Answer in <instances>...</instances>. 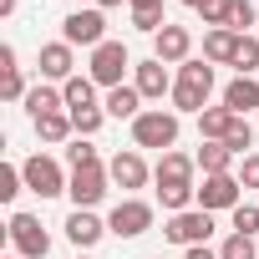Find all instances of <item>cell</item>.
<instances>
[{"label": "cell", "instance_id": "1", "mask_svg": "<svg viewBox=\"0 0 259 259\" xmlns=\"http://www.w3.org/2000/svg\"><path fill=\"white\" fill-rule=\"evenodd\" d=\"M208 92H213V66L208 61H183V71L173 81V107L178 112H203Z\"/></svg>", "mask_w": 259, "mask_h": 259}, {"label": "cell", "instance_id": "2", "mask_svg": "<svg viewBox=\"0 0 259 259\" xmlns=\"http://www.w3.org/2000/svg\"><path fill=\"white\" fill-rule=\"evenodd\" d=\"M133 143L138 148H173L178 143V112H163V107H153V112H143V117H133Z\"/></svg>", "mask_w": 259, "mask_h": 259}, {"label": "cell", "instance_id": "3", "mask_svg": "<svg viewBox=\"0 0 259 259\" xmlns=\"http://www.w3.org/2000/svg\"><path fill=\"white\" fill-rule=\"evenodd\" d=\"M208 234H213V213H208V208H183V213H173V219L163 224V239H173V244H183V249L208 244Z\"/></svg>", "mask_w": 259, "mask_h": 259}, {"label": "cell", "instance_id": "4", "mask_svg": "<svg viewBox=\"0 0 259 259\" xmlns=\"http://www.w3.org/2000/svg\"><path fill=\"white\" fill-rule=\"evenodd\" d=\"M127 66H133V56H127L122 41H102V46L92 51V81L107 87V92L122 87V71H127Z\"/></svg>", "mask_w": 259, "mask_h": 259}, {"label": "cell", "instance_id": "5", "mask_svg": "<svg viewBox=\"0 0 259 259\" xmlns=\"http://www.w3.org/2000/svg\"><path fill=\"white\" fill-rule=\"evenodd\" d=\"M61 41L66 46H102L107 41V16L102 11H71L66 21H61Z\"/></svg>", "mask_w": 259, "mask_h": 259}, {"label": "cell", "instance_id": "6", "mask_svg": "<svg viewBox=\"0 0 259 259\" xmlns=\"http://www.w3.org/2000/svg\"><path fill=\"white\" fill-rule=\"evenodd\" d=\"M21 173H26V188H31V193H41V198H56V193H66V183H71V178L61 173V163H56V158H41V153H36V158H26V163H21Z\"/></svg>", "mask_w": 259, "mask_h": 259}, {"label": "cell", "instance_id": "7", "mask_svg": "<svg viewBox=\"0 0 259 259\" xmlns=\"http://www.w3.org/2000/svg\"><path fill=\"white\" fill-rule=\"evenodd\" d=\"M6 234H11V244H16L21 259H46V254H51V234H46L41 219H31V213H16Z\"/></svg>", "mask_w": 259, "mask_h": 259}, {"label": "cell", "instance_id": "8", "mask_svg": "<svg viewBox=\"0 0 259 259\" xmlns=\"http://www.w3.org/2000/svg\"><path fill=\"white\" fill-rule=\"evenodd\" d=\"M153 229V208L143 203V198H122L112 213H107V234H117V239H138V234H148Z\"/></svg>", "mask_w": 259, "mask_h": 259}, {"label": "cell", "instance_id": "9", "mask_svg": "<svg viewBox=\"0 0 259 259\" xmlns=\"http://www.w3.org/2000/svg\"><path fill=\"white\" fill-rule=\"evenodd\" d=\"M239 193H244V183H239L234 173H208V178H203V188H198V208H208V213L229 208V213H234V208L244 203Z\"/></svg>", "mask_w": 259, "mask_h": 259}, {"label": "cell", "instance_id": "10", "mask_svg": "<svg viewBox=\"0 0 259 259\" xmlns=\"http://www.w3.org/2000/svg\"><path fill=\"white\" fill-rule=\"evenodd\" d=\"M107 168L102 163H92V168H71V183H66V193H71V203L76 208H92V203H102V193H107Z\"/></svg>", "mask_w": 259, "mask_h": 259}, {"label": "cell", "instance_id": "11", "mask_svg": "<svg viewBox=\"0 0 259 259\" xmlns=\"http://www.w3.org/2000/svg\"><path fill=\"white\" fill-rule=\"evenodd\" d=\"M188 51H193V36H188L183 26H163V31L153 36V56H158L163 66H173V61H188Z\"/></svg>", "mask_w": 259, "mask_h": 259}, {"label": "cell", "instance_id": "12", "mask_svg": "<svg viewBox=\"0 0 259 259\" xmlns=\"http://www.w3.org/2000/svg\"><path fill=\"white\" fill-rule=\"evenodd\" d=\"M133 71H138V81H133V87H138L143 97H153V102H163V92H173V76H168V66H163L158 56H153V61H138Z\"/></svg>", "mask_w": 259, "mask_h": 259}, {"label": "cell", "instance_id": "13", "mask_svg": "<svg viewBox=\"0 0 259 259\" xmlns=\"http://www.w3.org/2000/svg\"><path fill=\"white\" fill-rule=\"evenodd\" d=\"M102 234H107V224H102L92 208H71V219H66V239H71L76 249H92Z\"/></svg>", "mask_w": 259, "mask_h": 259}, {"label": "cell", "instance_id": "14", "mask_svg": "<svg viewBox=\"0 0 259 259\" xmlns=\"http://www.w3.org/2000/svg\"><path fill=\"white\" fill-rule=\"evenodd\" d=\"M224 107H229L234 117H249V112L259 107V81H254V76H234V81L224 87Z\"/></svg>", "mask_w": 259, "mask_h": 259}, {"label": "cell", "instance_id": "15", "mask_svg": "<svg viewBox=\"0 0 259 259\" xmlns=\"http://www.w3.org/2000/svg\"><path fill=\"white\" fill-rule=\"evenodd\" d=\"M107 173H112L117 188H143V183H148V163H143L138 153H117V158L107 163Z\"/></svg>", "mask_w": 259, "mask_h": 259}, {"label": "cell", "instance_id": "16", "mask_svg": "<svg viewBox=\"0 0 259 259\" xmlns=\"http://www.w3.org/2000/svg\"><path fill=\"white\" fill-rule=\"evenodd\" d=\"M41 76L46 81H71V46L66 41H51V46H41Z\"/></svg>", "mask_w": 259, "mask_h": 259}, {"label": "cell", "instance_id": "17", "mask_svg": "<svg viewBox=\"0 0 259 259\" xmlns=\"http://www.w3.org/2000/svg\"><path fill=\"white\" fill-rule=\"evenodd\" d=\"M193 168H198V158H188V153H163V163H158V183H193Z\"/></svg>", "mask_w": 259, "mask_h": 259}, {"label": "cell", "instance_id": "18", "mask_svg": "<svg viewBox=\"0 0 259 259\" xmlns=\"http://www.w3.org/2000/svg\"><path fill=\"white\" fill-rule=\"evenodd\" d=\"M229 127H234V112H229V107H203V112H198V133H203V143H224Z\"/></svg>", "mask_w": 259, "mask_h": 259}, {"label": "cell", "instance_id": "19", "mask_svg": "<svg viewBox=\"0 0 259 259\" xmlns=\"http://www.w3.org/2000/svg\"><path fill=\"white\" fill-rule=\"evenodd\" d=\"M234 51H239V36H234V31H208V36H203V61L234 66Z\"/></svg>", "mask_w": 259, "mask_h": 259}, {"label": "cell", "instance_id": "20", "mask_svg": "<svg viewBox=\"0 0 259 259\" xmlns=\"http://www.w3.org/2000/svg\"><path fill=\"white\" fill-rule=\"evenodd\" d=\"M143 92L138 87H112L107 92V117H143Z\"/></svg>", "mask_w": 259, "mask_h": 259}, {"label": "cell", "instance_id": "21", "mask_svg": "<svg viewBox=\"0 0 259 259\" xmlns=\"http://www.w3.org/2000/svg\"><path fill=\"white\" fill-rule=\"evenodd\" d=\"M61 107H66V97H61L56 87H31V92H26V112H31V117H51V112H61Z\"/></svg>", "mask_w": 259, "mask_h": 259}, {"label": "cell", "instance_id": "22", "mask_svg": "<svg viewBox=\"0 0 259 259\" xmlns=\"http://www.w3.org/2000/svg\"><path fill=\"white\" fill-rule=\"evenodd\" d=\"M76 133V122L66 117V112H51V117H36V138L41 143H66Z\"/></svg>", "mask_w": 259, "mask_h": 259}, {"label": "cell", "instance_id": "23", "mask_svg": "<svg viewBox=\"0 0 259 259\" xmlns=\"http://www.w3.org/2000/svg\"><path fill=\"white\" fill-rule=\"evenodd\" d=\"M229 163H234V148H229V143H203V148H198L203 178H208V173H229Z\"/></svg>", "mask_w": 259, "mask_h": 259}, {"label": "cell", "instance_id": "24", "mask_svg": "<svg viewBox=\"0 0 259 259\" xmlns=\"http://www.w3.org/2000/svg\"><path fill=\"white\" fill-rule=\"evenodd\" d=\"M61 97H66V107H71V112H87V107H92V97H97V81H92V76H71V81L61 87Z\"/></svg>", "mask_w": 259, "mask_h": 259}, {"label": "cell", "instance_id": "25", "mask_svg": "<svg viewBox=\"0 0 259 259\" xmlns=\"http://www.w3.org/2000/svg\"><path fill=\"white\" fill-rule=\"evenodd\" d=\"M158 198H163L168 213H183V208L198 198V188H193V183H158Z\"/></svg>", "mask_w": 259, "mask_h": 259}, {"label": "cell", "instance_id": "26", "mask_svg": "<svg viewBox=\"0 0 259 259\" xmlns=\"http://www.w3.org/2000/svg\"><path fill=\"white\" fill-rule=\"evenodd\" d=\"M133 26H138V31H148V36H158V31L168 26L163 0H153V6H133Z\"/></svg>", "mask_w": 259, "mask_h": 259}, {"label": "cell", "instance_id": "27", "mask_svg": "<svg viewBox=\"0 0 259 259\" xmlns=\"http://www.w3.org/2000/svg\"><path fill=\"white\" fill-rule=\"evenodd\" d=\"M249 26H254V0H229V31L249 36Z\"/></svg>", "mask_w": 259, "mask_h": 259}, {"label": "cell", "instance_id": "28", "mask_svg": "<svg viewBox=\"0 0 259 259\" xmlns=\"http://www.w3.org/2000/svg\"><path fill=\"white\" fill-rule=\"evenodd\" d=\"M234 66H239V76H249V71L259 66V36H239V51H234Z\"/></svg>", "mask_w": 259, "mask_h": 259}, {"label": "cell", "instance_id": "29", "mask_svg": "<svg viewBox=\"0 0 259 259\" xmlns=\"http://www.w3.org/2000/svg\"><path fill=\"white\" fill-rule=\"evenodd\" d=\"M224 143L234 148V158H244V148H254V127H249V117H234V127H229Z\"/></svg>", "mask_w": 259, "mask_h": 259}, {"label": "cell", "instance_id": "30", "mask_svg": "<svg viewBox=\"0 0 259 259\" xmlns=\"http://www.w3.org/2000/svg\"><path fill=\"white\" fill-rule=\"evenodd\" d=\"M259 249H254V239L249 234H229L224 239V249H219V259H254Z\"/></svg>", "mask_w": 259, "mask_h": 259}, {"label": "cell", "instance_id": "31", "mask_svg": "<svg viewBox=\"0 0 259 259\" xmlns=\"http://www.w3.org/2000/svg\"><path fill=\"white\" fill-rule=\"evenodd\" d=\"M198 16H203V26L229 31V0H203V6H198Z\"/></svg>", "mask_w": 259, "mask_h": 259}, {"label": "cell", "instance_id": "32", "mask_svg": "<svg viewBox=\"0 0 259 259\" xmlns=\"http://www.w3.org/2000/svg\"><path fill=\"white\" fill-rule=\"evenodd\" d=\"M102 117H107V107H87V112H71V122H76V138H92L97 127H102Z\"/></svg>", "mask_w": 259, "mask_h": 259}, {"label": "cell", "instance_id": "33", "mask_svg": "<svg viewBox=\"0 0 259 259\" xmlns=\"http://www.w3.org/2000/svg\"><path fill=\"white\" fill-rule=\"evenodd\" d=\"M234 234H249V239L259 234V208L254 203H239L234 208Z\"/></svg>", "mask_w": 259, "mask_h": 259}, {"label": "cell", "instance_id": "34", "mask_svg": "<svg viewBox=\"0 0 259 259\" xmlns=\"http://www.w3.org/2000/svg\"><path fill=\"white\" fill-rule=\"evenodd\" d=\"M21 183H26V173H21L16 163H6V168H0V198H6V203L21 193Z\"/></svg>", "mask_w": 259, "mask_h": 259}, {"label": "cell", "instance_id": "35", "mask_svg": "<svg viewBox=\"0 0 259 259\" xmlns=\"http://www.w3.org/2000/svg\"><path fill=\"white\" fill-rule=\"evenodd\" d=\"M66 163H71V168H92V163H102V158H97V148H92V143H81V138H76V143L66 148Z\"/></svg>", "mask_w": 259, "mask_h": 259}, {"label": "cell", "instance_id": "36", "mask_svg": "<svg viewBox=\"0 0 259 259\" xmlns=\"http://www.w3.org/2000/svg\"><path fill=\"white\" fill-rule=\"evenodd\" d=\"M0 97H6V102H26V76H21V71L0 76Z\"/></svg>", "mask_w": 259, "mask_h": 259}, {"label": "cell", "instance_id": "37", "mask_svg": "<svg viewBox=\"0 0 259 259\" xmlns=\"http://www.w3.org/2000/svg\"><path fill=\"white\" fill-rule=\"evenodd\" d=\"M239 183H244V188H259V153H244V168H239Z\"/></svg>", "mask_w": 259, "mask_h": 259}, {"label": "cell", "instance_id": "38", "mask_svg": "<svg viewBox=\"0 0 259 259\" xmlns=\"http://www.w3.org/2000/svg\"><path fill=\"white\" fill-rule=\"evenodd\" d=\"M11 71H21L16 66V46H0V76H11Z\"/></svg>", "mask_w": 259, "mask_h": 259}, {"label": "cell", "instance_id": "39", "mask_svg": "<svg viewBox=\"0 0 259 259\" xmlns=\"http://www.w3.org/2000/svg\"><path fill=\"white\" fill-rule=\"evenodd\" d=\"M183 259H219V254H213V249H203V244H198V249H188V254H183Z\"/></svg>", "mask_w": 259, "mask_h": 259}, {"label": "cell", "instance_id": "40", "mask_svg": "<svg viewBox=\"0 0 259 259\" xmlns=\"http://www.w3.org/2000/svg\"><path fill=\"white\" fill-rule=\"evenodd\" d=\"M122 6V0H97V11H117Z\"/></svg>", "mask_w": 259, "mask_h": 259}, {"label": "cell", "instance_id": "41", "mask_svg": "<svg viewBox=\"0 0 259 259\" xmlns=\"http://www.w3.org/2000/svg\"><path fill=\"white\" fill-rule=\"evenodd\" d=\"M178 6H193V11H198V6H203V0H178Z\"/></svg>", "mask_w": 259, "mask_h": 259}, {"label": "cell", "instance_id": "42", "mask_svg": "<svg viewBox=\"0 0 259 259\" xmlns=\"http://www.w3.org/2000/svg\"><path fill=\"white\" fill-rule=\"evenodd\" d=\"M127 6H153V0H127Z\"/></svg>", "mask_w": 259, "mask_h": 259}, {"label": "cell", "instance_id": "43", "mask_svg": "<svg viewBox=\"0 0 259 259\" xmlns=\"http://www.w3.org/2000/svg\"><path fill=\"white\" fill-rule=\"evenodd\" d=\"M76 259H81V254H76Z\"/></svg>", "mask_w": 259, "mask_h": 259}, {"label": "cell", "instance_id": "44", "mask_svg": "<svg viewBox=\"0 0 259 259\" xmlns=\"http://www.w3.org/2000/svg\"><path fill=\"white\" fill-rule=\"evenodd\" d=\"M11 259H16V254H11Z\"/></svg>", "mask_w": 259, "mask_h": 259}]
</instances>
